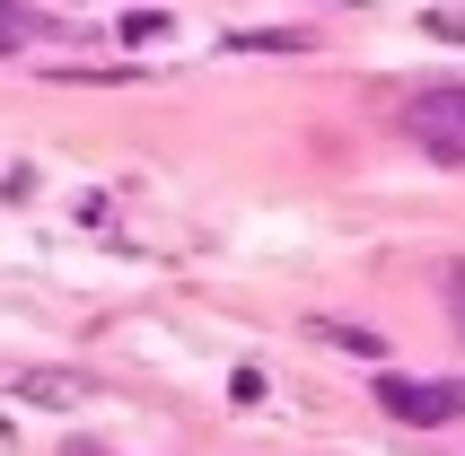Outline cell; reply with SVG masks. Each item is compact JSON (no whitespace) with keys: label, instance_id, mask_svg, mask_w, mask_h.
Wrapping results in <instances>:
<instances>
[{"label":"cell","instance_id":"cell-1","mask_svg":"<svg viewBox=\"0 0 465 456\" xmlns=\"http://www.w3.org/2000/svg\"><path fill=\"white\" fill-rule=\"evenodd\" d=\"M404 132H413L440 167H465V88H421V97L404 105Z\"/></svg>","mask_w":465,"mask_h":456},{"label":"cell","instance_id":"cell-2","mask_svg":"<svg viewBox=\"0 0 465 456\" xmlns=\"http://www.w3.org/2000/svg\"><path fill=\"white\" fill-rule=\"evenodd\" d=\"M378 404L395 412V421H457L465 412V386H440V378H378Z\"/></svg>","mask_w":465,"mask_h":456},{"label":"cell","instance_id":"cell-3","mask_svg":"<svg viewBox=\"0 0 465 456\" xmlns=\"http://www.w3.org/2000/svg\"><path fill=\"white\" fill-rule=\"evenodd\" d=\"M9 386H18L26 404H62V412H71V404H88V386H79V378H62V369H26V378H9Z\"/></svg>","mask_w":465,"mask_h":456},{"label":"cell","instance_id":"cell-4","mask_svg":"<svg viewBox=\"0 0 465 456\" xmlns=\"http://www.w3.org/2000/svg\"><path fill=\"white\" fill-rule=\"evenodd\" d=\"M308 333H316V342H334V352H361V360H378V352H387V342H378L369 325H342V316H308Z\"/></svg>","mask_w":465,"mask_h":456},{"label":"cell","instance_id":"cell-5","mask_svg":"<svg viewBox=\"0 0 465 456\" xmlns=\"http://www.w3.org/2000/svg\"><path fill=\"white\" fill-rule=\"evenodd\" d=\"M229 45L237 53H263V45H272V53H308V26H237Z\"/></svg>","mask_w":465,"mask_h":456},{"label":"cell","instance_id":"cell-6","mask_svg":"<svg viewBox=\"0 0 465 456\" xmlns=\"http://www.w3.org/2000/svg\"><path fill=\"white\" fill-rule=\"evenodd\" d=\"M167 26H176V18H158V9H132V18H124V45H158Z\"/></svg>","mask_w":465,"mask_h":456},{"label":"cell","instance_id":"cell-7","mask_svg":"<svg viewBox=\"0 0 465 456\" xmlns=\"http://www.w3.org/2000/svg\"><path fill=\"white\" fill-rule=\"evenodd\" d=\"M440 281H448V299H457V325H465V263H448Z\"/></svg>","mask_w":465,"mask_h":456},{"label":"cell","instance_id":"cell-8","mask_svg":"<svg viewBox=\"0 0 465 456\" xmlns=\"http://www.w3.org/2000/svg\"><path fill=\"white\" fill-rule=\"evenodd\" d=\"M18 35H26V18H18V26H0V53H18Z\"/></svg>","mask_w":465,"mask_h":456}]
</instances>
